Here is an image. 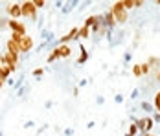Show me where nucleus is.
<instances>
[{
	"label": "nucleus",
	"instance_id": "nucleus-2",
	"mask_svg": "<svg viewBox=\"0 0 160 136\" xmlns=\"http://www.w3.org/2000/svg\"><path fill=\"white\" fill-rule=\"evenodd\" d=\"M0 64L8 66L11 72H15L17 66H18V55L9 53V52H4V53H0Z\"/></svg>",
	"mask_w": 160,
	"mask_h": 136
},
{
	"label": "nucleus",
	"instance_id": "nucleus-4",
	"mask_svg": "<svg viewBox=\"0 0 160 136\" xmlns=\"http://www.w3.org/2000/svg\"><path fill=\"white\" fill-rule=\"evenodd\" d=\"M6 13L9 15V18H15L18 20L22 17V8H20V2H9L6 6Z\"/></svg>",
	"mask_w": 160,
	"mask_h": 136
},
{
	"label": "nucleus",
	"instance_id": "nucleus-32",
	"mask_svg": "<svg viewBox=\"0 0 160 136\" xmlns=\"http://www.w3.org/2000/svg\"><path fill=\"white\" fill-rule=\"evenodd\" d=\"M125 136H131V134H129V133H127V134H125Z\"/></svg>",
	"mask_w": 160,
	"mask_h": 136
},
{
	"label": "nucleus",
	"instance_id": "nucleus-25",
	"mask_svg": "<svg viewBox=\"0 0 160 136\" xmlns=\"http://www.w3.org/2000/svg\"><path fill=\"white\" fill-rule=\"evenodd\" d=\"M33 4H35V8H37V9H42V8L46 6V2H44V0H33Z\"/></svg>",
	"mask_w": 160,
	"mask_h": 136
},
{
	"label": "nucleus",
	"instance_id": "nucleus-6",
	"mask_svg": "<svg viewBox=\"0 0 160 136\" xmlns=\"http://www.w3.org/2000/svg\"><path fill=\"white\" fill-rule=\"evenodd\" d=\"M18 46H20V53H28V52H32V50H33V37L24 35Z\"/></svg>",
	"mask_w": 160,
	"mask_h": 136
},
{
	"label": "nucleus",
	"instance_id": "nucleus-24",
	"mask_svg": "<svg viewBox=\"0 0 160 136\" xmlns=\"http://www.w3.org/2000/svg\"><path fill=\"white\" fill-rule=\"evenodd\" d=\"M11 41H15L17 44H20V41H22V35H18V33H11V37H9Z\"/></svg>",
	"mask_w": 160,
	"mask_h": 136
},
{
	"label": "nucleus",
	"instance_id": "nucleus-29",
	"mask_svg": "<svg viewBox=\"0 0 160 136\" xmlns=\"http://www.w3.org/2000/svg\"><path fill=\"white\" fill-rule=\"evenodd\" d=\"M155 120H157V121H160V114H157V116H155Z\"/></svg>",
	"mask_w": 160,
	"mask_h": 136
},
{
	"label": "nucleus",
	"instance_id": "nucleus-1",
	"mask_svg": "<svg viewBox=\"0 0 160 136\" xmlns=\"http://www.w3.org/2000/svg\"><path fill=\"white\" fill-rule=\"evenodd\" d=\"M111 13L114 15L116 18V24H125L129 18V11L123 8V0H120V2H114L111 8Z\"/></svg>",
	"mask_w": 160,
	"mask_h": 136
},
{
	"label": "nucleus",
	"instance_id": "nucleus-3",
	"mask_svg": "<svg viewBox=\"0 0 160 136\" xmlns=\"http://www.w3.org/2000/svg\"><path fill=\"white\" fill-rule=\"evenodd\" d=\"M20 8H22V17L24 18H32L35 20L37 18V8H35V4H33V0H24V2H20Z\"/></svg>",
	"mask_w": 160,
	"mask_h": 136
},
{
	"label": "nucleus",
	"instance_id": "nucleus-11",
	"mask_svg": "<svg viewBox=\"0 0 160 136\" xmlns=\"http://www.w3.org/2000/svg\"><path fill=\"white\" fill-rule=\"evenodd\" d=\"M101 18H103V15H92V17H88V18L83 22V26H87V28H92V26H94V24H98Z\"/></svg>",
	"mask_w": 160,
	"mask_h": 136
},
{
	"label": "nucleus",
	"instance_id": "nucleus-9",
	"mask_svg": "<svg viewBox=\"0 0 160 136\" xmlns=\"http://www.w3.org/2000/svg\"><path fill=\"white\" fill-rule=\"evenodd\" d=\"M6 52H9V53H15V55H20V46L17 44L15 41L8 39V43H6Z\"/></svg>",
	"mask_w": 160,
	"mask_h": 136
},
{
	"label": "nucleus",
	"instance_id": "nucleus-16",
	"mask_svg": "<svg viewBox=\"0 0 160 136\" xmlns=\"http://www.w3.org/2000/svg\"><path fill=\"white\" fill-rule=\"evenodd\" d=\"M134 123H136V127H138V131H142L144 134L147 133V131H145V125H147V123H145V118H140V120H136Z\"/></svg>",
	"mask_w": 160,
	"mask_h": 136
},
{
	"label": "nucleus",
	"instance_id": "nucleus-8",
	"mask_svg": "<svg viewBox=\"0 0 160 136\" xmlns=\"http://www.w3.org/2000/svg\"><path fill=\"white\" fill-rule=\"evenodd\" d=\"M55 50L59 53V59H66V57L72 55V46H68V44H57Z\"/></svg>",
	"mask_w": 160,
	"mask_h": 136
},
{
	"label": "nucleus",
	"instance_id": "nucleus-21",
	"mask_svg": "<svg viewBox=\"0 0 160 136\" xmlns=\"http://www.w3.org/2000/svg\"><path fill=\"white\" fill-rule=\"evenodd\" d=\"M155 108H157V112L160 114V90L155 94Z\"/></svg>",
	"mask_w": 160,
	"mask_h": 136
},
{
	"label": "nucleus",
	"instance_id": "nucleus-20",
	"mask_svg": "<svg viewBox=\"0 0 160 136\" xmlns=\"http://www.w3.org/2000/svg\"><path fill=\"white\" fill-rule=\"evenodd\" d=\"M132 74H134V77H142V68H140V64H134V66H132Z\"/></svg>",
	"mask_w": 160,
	"mask_h": 136
},
{
	"label": "nucleus",
	"instance_id": "nucleus-10",
	"mask_svg": "<svg viewBox=\"0 0 160 136\" xmlns=\"http://www.w3.org/2000/svg\"><path fill=\"white\" fill-rule=\"evenodd\" d=\"M103 22H105L107 28H114V26H116V18H114V15L111 13V9L103 15Z\"/></svg>",
	"mask_w": 160,
	"mask_h": 136
},
{
	"label": "nucleus",
	"instance_id": "nucleus-13",
	"mask_svg": "<svg viewBox=\"0 0 160 136\" xmlns=\"http://www.w3.org/2000/svg\"><path fill=\"white\" fill-rule=\"evenodd\" d=\"M9 76H11V70H9L8 66L0 64V79H2V81H6V79H8Z\"/></svg>",
	"mask_w": 160,
	"mask_h": 136
},
{
	"label": "nucleus",
	"instance_id": "nucleus-31",
	"mask_svg": "<svg viewBox=\"0 0 160 136\" xmlns=\"http://www.w3.org/2000/svg\"><path fill=\"white\" fill-rule=\"evenodd\" d=\"M142 136H153V134H149V133H145V134H142Z\"/></svg>",
	"mask_w": 160,
	"mask_h": 136
},
{
	"label": "nucleus",
	"instance_id": "nucleus-27",
	"mask_svg": "<svg viewBox=\"0 0 160 136\" xmlns=\"http://www.w3.org/2000/svg\"><path fill=\"white\" fill-rule=\"evenodd\" d=\"M42 74H44V70H42V68H35V70H33V76H35V77H41Z\"/></svg>",
	"mask_w": 160,
	"mask_h": 136
},
{
	"label": "nucleus",
	"instance_id": "nucleus-22",
	"mask_svg": "<svg viewBox=\"0 0 160 136\" xmlns=\"http://www.w3.org/2000/svg\"><path fill=\"white\" fill-rule=\"evenodd\" d=\"M136 133H138L136 123H131V125H129V134H131V136H136Z\"/></svg>",
	"mask_w": 160,
	"mask_h": 136
},
{
	"label": "nucleus",
	"instance_id": "nucleus-18",
	"mask_svg": "<svg viewBox=\"0 0 160 136\" xmlns=\"http://www.w3.org/2000/svg\"><path fill=\"white\" fill-rule=\"evenodd\" d=\"M57 59H59V53H57V50L53 48V50H52V53L46 57V61H48V63H53V61H57Z\"/></svg>",
	"mask_w": 160,
	"mask_h": 136
},
{
	"label": "nucleus",
	"instance_id": "nucleus-33",
	"mask_svg": "<svg viewBox=\"0 0 160 136\" xmlns=\"http://www.w3.org/2000/svg\"><path fill=\"white\" fill-rule=\"evenodd\" d=\"M0 18H2V17H0Z\"/></svg>",
	"mask_w": 160,
	"mask_h": 136
},
{
	"label": "nucleus",
	"instance_id": "nucleus-15",
	"mask_svg": "<svg viewBox=\"0 0 160 136\" xmlns=\"http://www.w3.org/2000/svg\"><path fill=\"white\" fill-rule=\"evenodd\" d=\"M147 63L151 64V68H153V70H155V68H160V57H155V55H153V57H149Z\"/></svg>",
	"mask_w": 160,
	"mask_h": 136
},
{
	"label": "nucleus",
	"instance_id": "nucleus-12",
	"mask_svg": "<svg viewBox=\"0 0 160 136\" xmlns=\"http://www.w3.org/2000/svg\"><path fill=\"white\" fill-rule=\"evenodd\" d=\"M90 33H92V30H90V28H87V26H81V28H79V33H78V39H88V37H90Z\"/></svg>",
	"mask_w": 160,
	"mask_h": 136
},
{
	"label": "nucleus",
	"instance_id": "nucleus-7",
	"mask_svg": "<svg viewBox=\"0 0 160 136\" xmlns=\"http://www.w3.org/2000/svg\"><path fill=\"white\" fill-rule=\"evenodd\" d=\"M78 33H79V28H72L64 37H61V39L57 41V44H66L68 41H76V39H78Z\"/></svg>",
	"mask_w": 160,
	"mask_h": 136
},
{
	"label": "nucleus",
	"instance_id": "nucleus-23",
	"mask_svg": "<svg viewBox=\"0 0 160 136\" xmlns=\"http://www.w3.org/2000/svg\"><path fill=\"white\" fill-rule=\"evenodd\" d=\"M123 8H125V9H132V8H134V0H123Z\"/></svg>",
	"mask_w": 160,
	"mask_h": 136
},
{
	"label": "nucleus",
	"instance_id": "nucleus-26",
	"mask_svg": "<svg viewBox=\"0 0 160 136\" xmlns=\"http://www.w3.org/2000/svg\"><path fill=\"white\" fill-rule=\"evenodd\" d=\"M153 77H155V81L160 83V68H155V70H153Z\"/></svg>",
	"mask_w": 160,
	"mask_h": 136
},
{
	"label": "nucleus",
	"instance_id": "nucleus-28",
	"mask_svg": "<svg viewBox=\"0 0 160 136\" xmlns=\"http://www.w3.org/2000/svg\"><path fill=\"white\" fill-rule=\"evenodd\" d=\"M142 6H144L142 0H134V8H142Z\"/></svg>",
	"mask_w": 160,
	"mask_h": 136
},
{
	"label": "nucleus",
	"instance_id": "nucleus-17",
	"mask_svg": "<svg viewBox=\"0 0 160 136\" xmlns=\"http://www.w3.org/2000/svg\"><path fill=\"white\" fill-rule=\"evenodd\" d=\"M87 59H88V53H87V50L81 46V55L78 57V64H83V63H85Z\"/></svg>",
	"mask_w": 160,
	"mask_h": 136
},
{
	"label": "nucleus",
	"instance_id": "nucleus-30",
	"mask_svg": "<svg viewBox=\"0 0 160 136\" xmlns=\"http://www.w3.org/2000/svg\"><path fill=\"white\" fill-rule=\"evenodd\" d=\"M2 85H4V81H2V79H0V88H2Z\"/></svg>",
	"mask_w": 160,
	"mask_h": 136
},
{
	"label": "nucleus",
	"instance_id": "nucleus-19",
	"mask_svg": "<svg viewBox=\"0 0 160 136\" xmlns=\"http://www.w3.org/2000/svg\"><path fill=\"white\" fill-rule=\"evenodd\" d=\"M9 30V18H0V31Z\"/></svg>",
	"mask_w": 160,
	"mask_h": 136
},
{
	"label": "nucleus",
	"instance_id": "nucleus-5",
	"mask_svg": "<svg viewBox=\"0 0 160 136\" xmlns=\"http://www.w3.org/2000/svg\"><path fill=\"white\" fill-rule=\"evenodd\" d=\"M9 30L11 33H18V35H28V28H26V24L24 22H20V20H15V18H9Z\"/></svg>",
	"mask_w": 160,
	"mask_h": 136
},
{
	"label": "nucleus",
	"instance_id": "nucleus-14",
	"mask_svg": "<svg viewBox=\"0 0 160 136\" xmlns=\"http://www.w3.org/2000/svg\"><path fill=\"white\" fill-rule=\"evenodd\" d=\"M140 68H142V76H149V74L153 72V68H151V64H149L147 61H145V63H142V64H140Z\"/></svg>",
	"mask_w": 160,
	"mask_h": 136
}]
</instances>
